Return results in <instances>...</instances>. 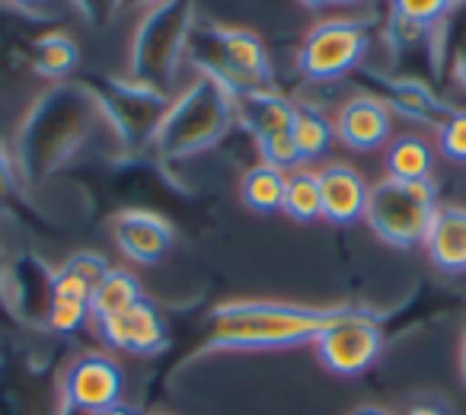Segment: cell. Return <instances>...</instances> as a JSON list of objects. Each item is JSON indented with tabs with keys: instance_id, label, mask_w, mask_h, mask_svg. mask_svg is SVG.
Wrapping results in <instances>:
<instances>
[{
	"instance_id": "6da1fadb",
	"label": "cell",
	"mask_w": 466,
	"mask_h": 415,
	"mask_svg": "<svg viewBox=\"0 0 466 415\" xmlns=\"http://www.w3.org/2000/svg\"><path fill=\"white\" fill-rule=\"evenodd\" d=\"M106 135L116 137L96 93L86 84H55L26 109L10 154L29 188L52 179Z\"/></svg>"
},
{
	"instance_id": "7a4b0ae2",
	"label": "cell",
	"mask_w": 466,
	"mask_h": 415,
	"mask_svg": "<svg viewBox=\"0 0 466 415\" xmlns=\"http://www.w3.org/2000/svg\"><path fill=\"white\" fill-rule=\"evenodd\" d=\"M345 307H300L281 300H227L208 317L201 351H272L317 342Z\"/></svg>"
},
{
	"instance_id": "3957f363",
	"label": "cell",
	"mask_w": 466,
	"mask_h": 415,
	"mask_svg": "<svg viewBox=\"0 0 466 415\" xmlns=\"http://www.w3.org/2000/svg\"><path fill=\"white\" fill-rule=\"evenodd\" d=\"M237 125V99L224 84H218L208 74H198L188 86H182L157 128L154 154L163 163L188 160L205 150L218 147L230 128Z\"/></svg>"
},
{
	"instance_id": "277c9868",
	"label": "cell",
	"mask_w": 466,
	"mask_h": 415,
	"mask_svg": "<svg viewBox=\"0 0 466 415\" xmlns=\"http://www.w3.org/2000/svg\"><path fill=\"white\" fill-rule=\"evenodd\" d=\"M195 29V0H160L141 10L128 46V77L160 93H173Z\"/></svg>"
},
{
	"instance_id": "5b68a950",
	"label": "cell",
	"mask_w": 466,
	"mask_h": 415,
	"mask_svg": "<svg viewBox=\"0 0 466 415\" xmlns=\"http://www.w3.org/2000/svg\"><path fill=\"white\" fill-rule=\"evenodd\" d=\"M186 61L233 93V99L253 90H279L272 61L262 39L240 26H195L186 46Z\"/></svg>"
},
{
	"instance_id": "8992f818",
	"label": "cell",
	"mask_w": 466,
	"mask_h": 415,
	"mask_svg": "<svg viewBox=\"0 0 466 415\" xmlns=\"http://www.w3.org/2000/svg\"><path fill=\"white\" fill-rule=\"evenodd\" d=\"M434 211H438V186H434V179L400 182L383 176L377 186H370L364 224L387 247L412 249L425 243Z\"/></svg>"
},
{
	"instance_id": "52a82bcc",
	"label": "cell",
	"mask_w": 466,
	"mask_h": 415,
	"mask_svg": "<svg viewBox=\"0 0 466 415\" xmlns=\"http://www.w3.org/2000/svg\"><path fill=\"white\" fill-rule=\"evenodd\" d=\"M93 93H96L99 106H103L106 118L112 125V135L118 137L128 154L150 147L157 128H160L163 116L169 109V93H160L154 86H144L131 77H103L90 80Z\"/></svg>"
},
{
	"instance_id": "ba28073f",
	"label": "cell",
	"mask_w": 466,
	"mask_h": 415,
	"mask_svg": "<svg viewBox=\"0 0 466 415\" xmlns=\"http://www.w3.org/2000/svg\"><path fill=\"white\" fill-rule=\"evenodd\" d=\"M317 358L336 377H361L383 355L380 313L364 307H345L313 342Z\"/></svg>"
},
{
	"instance_id": "9c48e42d",
	"label": "cell",
	"mask_w": 466,
	"mask_h": 415,
	"mask_svg": "<svg viewBox=\"0 0 466 415\" xmlns=\"http://www.w3.org/2000/svg\"><path fill=\"white\" fill-rule=\"evenodd\" d=\"M370 48L368 26L358 20H323L298 48V71L307 80H339L364 61Z\"/></svg>"
},
{
	"instance_id": "30bf717a",
	"label": "cell",
	"mask_w": 466,
	"mask_h": 415,
	"mask_svg": "<svg viewBox=\"0 0 466 415\" xmlns=\"http://www.w3.org/2000/svg\"><path fill=\"white\" fill-rule=\"evenodd\" d=\"M122 393V364L106 351H86V355L74 358L58 380V400L80 415H96L118 406Z\"/></svg>"
},
{
	"instance_id": "8fae6325",
	"label": "cell",
	"mask_w": 466,
	"mask_h": 415,
	"mask_svg": "<svg viewBox=\"0 0 466 415\" xmlns=\"http://www.w3.org/2000/svg\"><path fill=\"white\" fill-rule=\"evenodd\" d=\"M52 285L55 268L35 253H20L7 259L0 298H4V313L10 323L46 329L48 310H52Z\"/></svg>"
},
{
	"instance_id": "7c38bea8",
	"label": "cell",
	"mask_w": 466,
	"mask_h": 415,
	"mask_svg": "<svg viewBox=\"0 0 466 415\" xmlns=\"http://www.w3.org/2000/svg\"><path fill=\"white\" fill-rule=\"evenodd\" d=\"M109 228L116 247L135 266H157V262L167 259L176 243L173 224L157 211H147V208H125L112 218Z\"/></svg>"
},
{
	"instance_id": "4fadbf2b",
	"label": "cell",
	"mask_w": 466,
	"mask_h": 415,
	"mask_svg": "<svg viewBox=\"0 0 466 415\" xmlns=\"http://www.w3.org/2000/svg\"><path fill=\"white\" fill-rule=\"evenodd\" d=\"M96 332L109 349L131 351V355H157L169 345L167 319L160 317V310L147 298L131 304L118 317L96 323Z\"/></svg>"
},
{
	"instance_id": "5bb4252c",
	"label": "cell",
	"mask_w": 466,
	"mask_h": 415,
	"mask_svg": "<svg viewBox=\"0 0 466 415\" xmlns=\"http://www.w3.org/2000/svg\"><path fill=\"white\" fill-rule=\"evenodd\" d=\"M390 135H393V112L374 93H358L339 106L336 137L349 150H358V154L380 150L387 147Z\"/></svg>"
},
{
	"instance_id": "9a60e30c",
	"label": "cell",
	"mask_w": 466,
	"mask_h": 415,
	"mask_svg": "<svg viewBox=\"0 0 466 415\" xmlns=\"http://www.w3.org/2000/svg\"><path fill=\"white\" fill-rule=\"evenodd\" d=\"M317 176L319 195H323V221L339 224V228L364 221L370 186L355 167H349V163H326Z\"/></svg>"
},
{
	"instance_id": "2e32d148",
	"label": "cell",
	"mask_w": 466,
	"mask_h": 415,
	"mask_svg": "<svg viewBox=\"0 0 466 415\" xmlns=\"http://www.w3.org/2000/svg\"><path fill=\"white\" fill-rule=\"evenodd\" d=\"M374 84L380 86V93H374V96L383 99L390 112H400L409 122L434 125V128H438L453 112V106L444 103V99L419 77H383V74H377Z\"/></svg>"
},
{
	"instance_id": "e0dca14e",
	"label": "cell",
	"mask_w": 466,
	"mask_h": 415,
	"mask_svg": "<svg viewBox=\"0 0 466 415\" xmlns=\"http://www.w3.org/2000/svg\"><path fill=\"white\" fill-rule=\"evenodd\" d=\"M421 247L428 249L434 268L447 275H466V208L438 205Z\"/></svg>"
},
{
	"instance_id": "ac0fdd59",
	"label": "cell",
	"mask_w": 466,
	"mask_h": 415,
	"mask_svg": "<svg viewBox=\"0 0 466 415\" xmlns=\"http://www.w3.org/2000/svg\"><path fill=\"white\" fill-rule=\"evenodd\" d=\"M298 103L281 90H253L237 96V122L253 135V141L291 131Z\"/></svg>"
},
{
	"instance_id": "d6986e66",
	"label": "cell",
	"mask_w": 466,
	"mask_h": 415,
	"mask_svg": "<svg viewBox=\"0 0 466 415\" xmlns=\"http://www.w3.org/2000/svg\"><path fill=\"white\" fill-rule=\"evenodd\" d=\"M109 262L93 249H80L71 259H65L55 268V285L52 298L58 300H77V304H90L93 291L103 281V275L109 272Z\"/></svg>"
},
{
	"instance_id": "ffe728a7",
	"label": "cell",
	"mask_w": 466,
	"mask_h": 415,
	"mask_svg": "<svg viewBox=\"0 0 466 415\" xmlns=\"http://www.w3.org/2000/svg\"><path fill=\"white\" fill-rule=\"evenodd\" d=\"M291 135H294V147H298V157H300V167H310V163L329 157L332 144H336V122H332L326 112H319L317 106L298 103Z\"/></svg>"
},
{
	"instance_id": "44dd1931",
	"label": "cell",
	"mask_w": 466,
	"mask_h": 415,
	"mask_svg": "<svg viewBox=\"0 0 466 415\" xmlns=\"http://www.w3.org/2000/svg\"><path fill=\"white\" fill-rule=\"evenodd\" d=\"M141 298H144V288L135 272H128V268H109L90 298V319L93 323L112 319L122 310H128L131 304H137Z\"/></svg>"
},
{
	"instance_id": "7402d4cb",
	"label": "cell",
	"mask_w": 466,
	"mask_h": 415,
	"mask_svg": "<svg viewBox=\"0 0 466 415\" xmlns=\"http://www.w3.org/2000/svg\"><path fill=\"white\" fill-rule=\"evenodd\" d=\"M434 169V147L421 135H400L387 147V176L400 182H425Z\"/></svg>"
},
{
	"instance_id": "603a6c76",
	"label": "cell",
	"mask_w": 466,
	"mask_h": 415,
	"mask_svg": "<svg viewBox=\"0 0 466 415\" xmlns=\"http://www.w3.org/2000/svg\"><path fill=\"white\" fill-rule=\"evenodd\" d=\"M285 179L288 173L268 167V163H256L243 173L240 182V198L249 211L256 215H279L285 205Z\"/></svg>"
},
{
	"instance_id": "cb8c5ba5",
	"label": "cell",
	"mask_w": 466,
	"mask_h": 415,
	"mask_svg": "<svg viewBox=\"0 0 466 415\" xmlns=\"http://www.w3.org/2000/svg\"><path fill=\"white\" fill-rule=\"evenodd\" d=\"M291 221L313 224L323 221V195H319V176L307 167H298L285 179V205H281Z\"/></svg>"
},
{
	"instance_id": "d4e9b609",
	"label": "cell",
	"mask_w": 466,
	"mask_h": 415,
	"mask_svg": "<svg viewBox=\"0 0 466 415\" xmlns=\"http://www.w3.org/2000/svg\"><path fill=\"white\" fill-rule=\"evenodd\" d=\"M80 65V46L65 33L42 35L33 46V67L39 77L65 84V77H71Z\"/></svg>"
},
{
	"instance_id": "484cf974",
	"label": "cell",
	"mask_w": 466,
	"mask_h": 415,
	"mask_svg": "<svg viewBox=\"0 0 466 415\" xmlns=\"http://www.w3.org/2000/svg\"><path fill=\"white\" fill-rule=\"evenodd\" d=\"M453 10V0H390V14L421 26H441Z\"/></svg>"
},
{
	"instance_id": "4316f807",
	"label": "cell",
	"mask_w": 466,
	"mask_h": 415,
	"mask_svg": "<svg viewBox=\"0 0 466 415\" xmlns=\"http://www.w3.org/2000/svg\"><path fill=\"white\" fill-rule=\"evenodd\" d=\"M438 147L447 160L466 163V109H453L438 125Z\"/></svg>"
},
{
	"instance_id": "83f0119b",
	"label": "cell",
	"mask_w": 466,
	"mask_h": 415,
	"mask_svg": "<svg viewBox=\"0 0 466 415\" xmlns=\"http://www.w3.org/2000/svg\"><path fill=\"white\" fill-rule=\"evenodd\" d=\"M23 188L26 186H23L20 173H16L14 154L0 144V211H10L23 198Z\"/></svg>"
},
{
	"instance_id": "f1b7e54d",
	"label": "cell",
	"mask_w": 466,
	"mask_h": 415,
	"mask_svg": "<svg viewBox=\"0 0 466 415\" xmlns=\"http://www.w3.org/2000/svg\"><path fill=\"white\" fill-rule=\"evenodd\" d=\"M71 4L90 23H109L116 14H122V0H71Z\"/></svg>"
},
{
	"instance_id": "f546056e",
	"label": "cell",
	"mask_w": 466,
	"mask_h": 415,
	"mask_svg": "<svg viewBox=\"0 0 466 415\" xmlns=\"http://www.w3.org/2000/svg\"><path fill=\"white\" fill-rule=\"evenodd\" d=\"M451 71H453V80H457L460 90H466V39L457 46L453 52V61H451Z\"/></svg>"
},
{
	"instance_id": "4dcf8cb0",
	"label": "cell",
	"mask_w": 466,
	"mask_h": 415,
	"mask_svg": "<svg viewBox=\"0 0 466 415\" xmlns=\"http://www.w3.org/2000/svg\"><path fill=\"white\" fill-rule=\"evenodd\" d=\"M406 415H451L441 400H419L406 409Z\"/></svg>"
},
{
	"instance_id": "1f68e13d",
	"label": "cell",
	"mask_w": 466,
	"mask_h": 415,
	"mask_svg": "<svg viewBox=\"0 0 466 415\" xmlns=\"http://www.w3.org/2000/svg\"><path fill=\"white\" fill-rule=\"evenodd\" d=\"M10 7H16V10H23V14H35V10H42V7H48L52 0H7Z\"/></svg>"
},
{
	"instance_id": "d6a6232c",
	"label": "cell",
	"mask_w": 466,
	"mask_h": 415,
	"mask_svg": "<svg viewBox=\"0 0 466 415\" xmlns=\"http://www.w3.org/2000/svg\"><path fill=\"white\" fill-rule=\"evenodd\" d=\"M154 4H160V0H122V10H147Z\"/></svg>"
},
{
	"instance_id": "836d02e7",
	"label": "cell",
	"mask_w": 466,
	"mask_h": 415,
	"mask_svg": "<svg viewBox=\"0 0 466 415\" xmlns=\"http://www.w3.org/2000/svg\"><path fill=\"white\" fill-rule=\"evenodd\" d=\"M96 415H141V412H137V409H131V406H125V402H118V406L106 409V412H96Z\"/></svg>"
},
{
	"instance_id": "e575fe53",
	"label": "cell",
	"mask_w": 466,
	"mask_h": 415,
	"mask_svg": "<svg viewBox=\"0 0 466 415\" xmlns=\"http://www.w3.org/2000/svg\"><path fill=\"white\" fill-rule=\"evenodd\" d=\"M460 377L466 383V326H463V339H460Z\"/></svg>"
},
{
	"instance_id": "d590c367",
	"label": "cell",
	"mask_w": 466,
	"mask_h": 415,
	"mask_svg": "<svg viewBox=\"0 0 466 415\" xmlns=\"http://www.w3.org/2000/svg\"><path fill=\"white\" fill-rule=\"evenodd\" d=\"M351 415H390L387 409H380V406H361V409H355Z\"/></svg>"
},
{
	"instance_id": "8d00e7d4",
	"label": "cell",
	"mask_w": 466,
	"mask_h": 415,
	"mask_svg": "<svg viewBox=\"0 0 466 415\" xmlns=\"http://www.w3.org/2000/svg\"><path fill=\"white\" fill-rule=\"evenodd\" d=\"M298 4H304V7H310V10H323V7H332V0H298Z\"/></svg>"
},
{
	"instance_id": "74e56055",
	"label": "cell",
	"mask_w": 466,
	"mask_h": 415,
	"mask_svg": "<svg viewBox=\"0 0 466 415\" xmlns=\"http://www.w3.org/2000/svg\"><path fill=\"white\" fill-rule=\"evenodd\" d=\"M4 268H7V259L0 253V285H4ZM0 317H7V313H4V298H0Z\"/></svg>"
},
{
	"instance_id": "f35d334b",
	"label": "cell",
	"mask_w": 466,
	"mask_h": 415,
	"mask_svg": "<svg viewBox=\"0 0 466 415\" xmlns=\"http://www.w3.org/2000/svg\"><path fill=\"white\" fill-rule=\"evenodd\" d=\"M332 4H339V7H355V4H368V0H332Z\"/></svg>"
}]
</instances>
